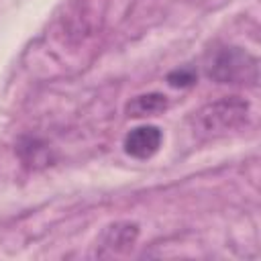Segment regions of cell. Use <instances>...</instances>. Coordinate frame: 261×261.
Masks as SVG:
<instances>
[{
  "label": "cell",
  "mask_w": 261,
  "mask_h": 261,
  "mask_svg": "<svg viewBox=\"0 0 261 261\" xmlns=\"http://www.w3.org/2000/svg\"><path fill=\"white\" fill-rule=\"evenodd\" d=\"M249 114H251V104L245 98L224 96L192 112L190 126L196 137L214 139L245 126V122L249 120Z\"/></svg>",
  "instance_id": "obj_1"
},
{
  "label": "cell",
  "mask_w": 261,
  "mask_h": 261,
  "mask_svg": "<svg viewBox=\"0 0 261 261\" xmlns=\"http://www.w3.org/2000/svg\"><path fill=\"white\" fill-rule=\"evenodd\" d=\"M206 75L216 84L230 86H257L259 82V59L243 47L226 45L212 53Z\"/></svg>",
  "instance_id": "obj_2"
},
{
  "label": "cell",
  "mask_w": 261,
  "mask_h": 261,
  "mask_svg": "<svg viewBox=\"0 0 261 261\" xmlns=\"http://www.w3.org/2000/svg\"><path fill=\"white\" fill-rule=\"evenodd\" d=\"M139 239V224L130 220H120L108 224L96 243V257H120L130 253Z\"/></svg>",
  "instance_id": "obj_3"
},
{
  "label": "cell",
  "mask_w": 261,
  "mask_h": 261,
  "mask_svg": "<svg viewBox=\"0 0 261 261\" xmlns=\"http://www.w3.org/2000/svg\"><path fill=\"white\" fill-rule=\"evenodd\" d=\"M163 143V130L155 124H141L126 133L122 147L133 159H151Z\"/></svg>",
  "instance_id": "obj_4"
},
{
  "label": "cell",
  "mask_w": 261,
  "mask_h": 261,
  "mask_svg": "<svg viewBox=\"0 0 261 261\" xmlns=\"http://www.w3.org/2000/svg\"><path fill=\"white\" fill-rule=\"evenodd\" d=\"M169 100L165 94L161 92H147V94H139L135 98H130L124 106L126 116L133 118H145V116H157L163 110H167Z\"/></svg>",
  "instance_id": "obj_5"
},
{
  "label": "cell",
  "mask_w": 261,
  "mask_h": 261,
  "mask_svg": "<svg viewBox=\"0 0 261 261\" xmlns=\"http://www.w3.org/2000/svg\"><path fill=\"white\" fill-rule=\"evenodd\" d=\"M18 155H20L22 163H27L31 167H39V165L49 163V147L37 139H24L18 145Z\"/></svg>",
  "instance_id": "obj_6"
},
{
  "label": "cell",
  "mask_w": 261,
  "mask_h": 261,
  "mask_svg": "<svg viewBox=\"0 0 261 261\" xmlns=\"http://www.w3.org/2000/svg\"><path fill=\"white\" fill-rule=\"evenodd\" d=\"M196 71L192 67H177L171 73H167V84L173 88H190L196 84Z\"/></svg>",
  "instance_id": "obj_7"
}]
</instances>
